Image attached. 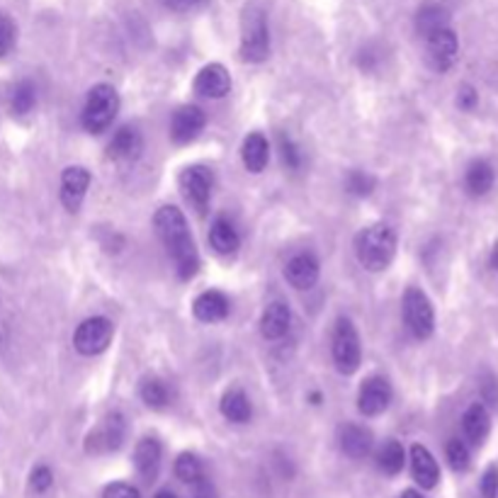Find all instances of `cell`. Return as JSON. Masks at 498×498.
Listing matches in <instances>:
<instances>
[{"label": "cell", "instance_id": "1", "mask_svg": "<svg viewBox=\"0 0 498 498\" xmlns=\"http://www.w3.org/2000/svg\"><path fill=\"white\" fill-rule=\"evenodd\" d=\"M154 226L158 239L164 241L168 256L175 263V270L182 280H190V277L198 273L199 267V256L198 249H195V241L190 236L188 222L178 207H161L154 216Z\"/></svg>", "mask_w": 498, "mask_h": 498}, {"label": "cell", "instance_id": "2", "mask_svg": "<svg viewBox=\"0 0 498 498\" xmlns=\"http://www.w3.org/2000/svg\"><path fill=\"white\" fill-rule=\"evenodd\" d=\"M355 256L362 267L379 273L389 267L396 256V233L387 224H372L355 239Z\"/></svg>", "mask_w": 498, "mask_h": 498}, {"label": "cell", "instance_id": "3", "mask_svg": "<svg viewBox=\"0 0 498 498\" xmlns=\"http://www.w3.org/2000/svg\"><path fill=\"white\" fill-rule=\"evenodd\" d=\"M120 112V95L112 86H95L90 90L86 100V107H83V114H80V122H83V130L90 131V134H103L107 127H110L114 117Z\"/></svg>", "mask_w": 498, "mask_h": 498}, {"label": "cell", "instance_id": "4", "mask_svg": "<svg viewBox=\"0 0 498 498\" xmlns=\"http://www.w3.org/2000/svg\"><path fill=\"white\" fill-rule=\"evenodd\" d=\"M270 54V30H267L266 13L250 8L243 18V35H241V59L250 63H260Z\"/></svg>", "mask_w": 498, "mask_h": 498}, {"label": "cell", "instance_id": "5", "mask_svg": "<svg viewBox=\"0 0 498 498\" xmlns=\"http://www.w3.org/2000/svg\"><path fill=\"white\" fill-rule=\"evenodd\" d=\"M360 338L358 331L352 326L348 318H338V324L333 328V360L338 372L343 375H352L355 369L360 367Z\"/></svg>", "mask_w": 498, "mask_h": 498}, {"label": "cell", "instance_id": "6", "mask_svg": "<svg viewBox=\"0 0 498 498\" xmlns=\"http://www.w3.org/2000/svg\"><path fill=\"white\" fill-rule=\"evenodd\" d=\"M404 318L406 326L416 338H430L435 331V311L433 304L418 287H409L404 294Z\"/></svg>", "mask_w": 498, "mask_h": 498}, {"label": "cell", "instance_id": "7", "mask_svg": "<svg viewBox=\"0 0 498 498\" xmlns=\"http://www.w3.org/2000/svg\"><path fill=\"white\" fill-rule=\"evenodd\" d=\"M127 435V423L120 413H110L103 421L97 423L86 438V450L90 455H105V452H114L120 450Z\"/></svg>", "mask_w": 498, "mask_h": 498}, {"label": "cell", "instance_id": "8", "mask_svg": "<svg viewBox=\"0 0 498 498\" xmlns=\"http://www.w3.org/2000/svg\"><path fill=\"white\" fill-rule=\"evenodd\" d=\"M112 335H114L112 321L103 317H93L76 328L73 345L80 355H100L112 343Z\"/></svg>", "mask_w": 498, "mask_h": 498}, {"label": "cell", "instance_id": "9", "mask_svg": "<svg viewBox=\"0 0 498 498\" xmlns=\"http://www.w3.org/2000/svg\"><path fill=\"white\" fill-rule=\"evenodd\" d=\"M428 42V61L435 71H447L457 61V52H460V42L457 35L450 27H443L438 32L426 37Z\"/></svg>", "mask_w": 498, "mask_h": 498}, {"label": "cell", "instance_id": "10", "mask_svg": "<svg viewBox=\"0 0 498 498\" xmlns=\"http://www.w3.org/2000/svg\"><path fill=\"white\" fill-rule=\"evenodd\" d=\"M88 185H90V173L83 165H71L61 175V202L69 212H78V207L86 199Z\"/></svg>", "mask_w": 498, "mask_h": 498}, {"label": "cell", "instance_id": "11", "mask_svg": "<svg viewBox=\"0 0 498 498\" xmlns=\"http://www.w3.org/2000/svg\"><path fill=\"white\" fill-rule=\"evenodd\" d=\"M392 401V387L384 377H369L362 382L360 396H358V409L365 416H379Z\"/></svg>", "mask_w": 498, "mask_h": 498}, {"label": "cell", "instance_id": "12", "mask_svg": "<svg viewBox=\"0 0 498 498\" xmlns=\"http://www.w3.org/2000/svg\"><path fill=\"white\" fill-rule=\"evenodd\" d=\"M205 112L195 107V105H185L173 114L171 122V137L175 144H188L198 137L199 131L205 130Z\"/></svg>", "mask_w": 498, "mask_h": 498}, {"label": "cell", "instance_id": "13", "mask_svg": "<svg viewBox=\"0 0 498 498\" xmlns=\"http://www.w3.org/2000/svg\"><path fill=\"white\" fill-rule=\"evenodd\" d=\"M229 90H232V76H229V71L224 69L222 63H209L195 78V93H199L202 97L219 100Z\"/></svg>", "mask_w": 498, "mask_h": 498}, {"label": "cell", "instance_id": "14", "mask_svg": "<svg viewBox=\"0 0 498 498\" xmlns=\"http://www.w3.org/2000/svg\"><path fill=\"white\" fill-rule=\"evenodd\" d=\"M181 188L185 192V198L202 212L209 205V195H212V175L205 168H199V165L188 168L181 175Z\"/></svg>", "mask_w": 498, "mask_h": 498}, {"label": "cell", "instance_id": "15", "mask_svg": "<svg viewBox=\"0 0 498 498\" xmlns=\"http://www.w3.org/2000/svg\"><path fill=\"white\" fill-rule=\"evenodd\" d=\"M290 324H292L290 307L283 301H273V304H267V309L260 317V333L267 341H280L290 331Z\"/></svg>", "mask_w": 498, "mask_h": 498}, {"label": "cell", "instance_id": "16", "mask_svg": "<svg viewBox=\"0 0 498 498\" xmlns=\"http://www.w3.org/2000/svg\"><path fill=\"white\" fill-rule=\"evenodd\" d=\"M284 277L297 290H309V287H314L318 283V260L311 253H300V256H294L287 263Z\"/></svg>", "mask_w": 498, "mask_h": 498}, {"label": "cell", "instance_id": "17", "mask_svg": "<svg viewBox=\"0 0 498 498\" xmlns=\"http://www.w3.org/2000/svg\"><path fill=\"white\" fill-rule=\"evenodd\" d=\"M161 457H164V450H161V443L156 438H144L134 450V464H137L139 477L144 481H154L158 477V469H161Z\"/></svg>", "mask_w": 498, "mask_h": 498}, {"label": "cell", "instance_id": "18", "mask_svg": "<svg viewBox=\"0 0 498 498\" xmlns=\"http://www.w3.org/2000/svg\"><path fill=\"white\" fill-rule=\"evenodd\" d=\"M411 472L413 479L421 484L423 489H435L440 481V467L435 457L430 455L423 445L411 447Z\"/></svg>", "mask_w": 498, "mask_h": 498}, {"label": "cell", "instance_id": "19", "mask_svg": "<svg viewBox=\"0 0 498 498\" xmlns=\"http://www.w3.org/2000/svg\"><path fill=\"white\" fill-rule=\"evenodd\" d=\"M372 433H369L365 426H358V423H348L343 430H341V450L345 455L352 457V460H362L372 452Z\"/></svg>", "mask_w": 498, "mask_h": 498}, {"label": "cell", "instance_id": "20", "mask_svg": "<svg viewBox=\"0 0 498 498\" xmlns=\"http://www.w3.org/2000/svg\"><path fill=\"white\" fill-rule=\"evenodd\" d=\"M141 154V134L134 127H122L107 144V156L112 161H134Z\"/></svg>", "mask_w": 498, "mask_h": 498}, {"label": "cell", "instance_id": "21", "mask_svg": "<svg viewBox=\"0 0 498 498\" xmlns=\"http://www.w3.org/2000/svg\"><path fill=\"white\" fill-rule=\"evenodd\" d=\"M494 182H496V173H494V165L489 161H472L467 173H464V188L469 195L474 198H484L491 188H494Z\"/></svg>", "mask_w": 498, "mask_h": 498}, {"label": "cell", "instance_id": "22", "mask_svg": "<svg viewBox=\"0 0 498 498\" xmlns=\"http://www.w3.org/2000/svg\"><path fill=\"white\" fill-rule=\"evenodd\" d=\"M192 311H195V317H198L199 321L215 324V321H222V318H226V314H229V300H226L222 292L209 290V292H202L198 300H195Z\"/></svg>", "mask_w": 498, "mask_h": 498}, {"label": "cell", "instance_id": "23", "mask_svg": "<svg viewBox=\"0 0 498 498\" xmlns=\"http://www.w3.org/2000/svg\"><path fill=\"white\" fill-rule=\"evenodd\" d=\"M462 428H464V435H467V440H469L472 445H481L491 430V416L489 411H486V406L484 404L469 406V409L464 411Z\"/></svg>", "mask_w": 498, "mask_h": 498}, {"label": "cell", "instance_id": "24", "mask_svg": "<svg viewBox=\"0 0 498 498\" xmlns=\"http://www.w3.org/2000/svg\"><path fill=\"white\" fill-rule=\"evenodd\" d=\"M241 158H243V165L249 168L250 173H263L267 165V158H270V147H267V139L263 134H249L243 147H241Z\"/></svg>", "mask_w": 498, "mask_h": 498}, {"label": "cell", "instance_id": "25", "mask_svg": "<svg viewBox=\"0 0 498 498\" xmlns=\"http://www.w3.org/2000/svg\"><path fill=\"white\" fill-rule=\"evenodd\" d=\"M209 241H212V246H215L216 253H222V256L236 253L241 246L239 232H236V229H233V224L226 222V219H216V222L212 224Z\"/></svg>", "mask_w": 498, "mask_h": 498}, {"label": "cell", "instance_id": "26", "mask_svg": "<svg viewBox=\"0 0 498 498\" xmlns=\"http://www.w3.org/2000/svg\"><path fill=\"white\" fill-rule=\"evenodd\" d=\"M222 413L226 421L232 423H246L250 418V401L249 396L241 389H229L222 396Z\"/></svg>", "mask_w": 498, "mask_h": 498}, {"label": "cell", "instance_id": "27", "mask_svg": "<svg viewBox=\"0 0 498 498\" xmlns=\"http://www.w3.org/2000/svg\"><path fill=\"white\" fill-rule=\"evenodd\" d=\"M406 464V452H404V445L399 443V440H387L384 445L379 447L377 452V467L382 469L384 474L389 477H394L404 469Z\"/></svg>", "mask_w": 498, "mask_h": 498}, {"label": "cell", "instance_id": "28", "mask_svg": "<svg viewBox=\"0 0 498 498\" xmlns=\"http://www.w3.org/2000/svg\"><path fill=\"white\" fill-rule=\"evenodd\" d=\"M447 27V10L440 5H423L416 15V30L421 32V37H428L433 32H438Z\"/></svg>", "mask_w": 498, "mask_h": 498}, {"label": "cell", "instance_id": "29", "mask_svg": "<svg viewBox=\"0 0 498 498\" xmlns=\"http://www.w3.org/2000/svg\"><path fill=\"white\" fill-rule=\"evenodd\" d=\"M175 477L188 484V486H195L199 481L205 479V467H202V460L192 452H182L178 460H175Z\"/></svg>", "mask_w": 498, "mask_h": 498}, {"label": "cell", "instance_id": "30", "mask_svg": "<svg viewBox=\"0 0 498 498\" xmlns=\"http://www.w3.org/2000/svg\"><path fill=\"white\" fill-rule=\"evenodd\" d=\"M37 105V88L35 83L30 80H22L15 90H13V97H10V107L15 114H30L35 110Z\"/></svg>", "mask_w": 498, "mask_h": 498}, {"label": "cell", "instance_id": "31", "mask_svg": "<svg viewBox=\"0 0 498 498\" xmlns=\"http://www.w3.org/2000/svg\"><path fill=\"white\" fill-rule=\"evenodd\" d=\"M141 399L151 409H165L168 401H171V392H168V387H165L161 379H147L141 384Z\"/></svg>", "mask_w": 498, "mask_h": 498}, {"label": "cell", "instance_id": "32", "mask_svg": "<svg viewBox=\"0 0 498 498\" xmlns=\"http://www.w3.org/2000/svg\"><path fill=\"white\" fill-rule=\"evenodd\" d=\"M375 185H377V181L365 171H350L348 173V181H345V188L355 198H367V195H372Z\"/></svg>", "mask_w": 498, "mask_h": 498}, {"label": "cell", "instance_id": "33", "mask_svg": "<svg viewBox=\"0 0 498 498\" xmlns=\"http://www.w3.org/2000/svg\"><path fill=\"white\" fill-rule=\"evenodd\" d=\"M445 452L447 462H450V467H452L455 472H464V469L469 467V450H467V445H464L462 440H450Z\"/></svg>", "mask_w": 498, "mask_h": 498}, {"label": "cell", "instance_id": "34", "mask_svg": "<svg viewBox=\"0 0 498 498\" xmlns=\"http://www.w3.org/2000/svg\"><path fill=\"white\" fill-rule=\"evenodd\" d=\"M280 156H283V164L287 168H292V171L301 168V151L290 137H280Z\"/></svg>", "mask_w": 498, "mask_h": 498}, {"label": "cell", "instance_id": "35", "mask_svg": "<svg viewBox=\"0 0 498 498\" xmlns=\"http://www.w3.org/2000/svg\"><path fill=\"white\" fill-rule=\"evenodd\" d=\"M13 44H15V25L8 15L0 13V56H5L13 49Z\"/></svg>", "mask_w": 498, "mask_h": 498}, {"label": "cell", "instance_id": "36", "mask_svg": "<svg viewBox=\"0 0 498 498\" xmlns=\"http://www.w3.org/2000/svg\"><path fill=\"white\" fill-rule=\"evenodd\" d=\"M52 484H54V474H52V469L49 467H35L32 469V477H30V486L37 491V494H44V491H49L52 489Z\"/></svg>", "mask_w": 498, "mask_h": 498}, {"label": "cell", "instance_id": "37", "mask_svg": "<svg viewBox=\"0 0 498 498\" xmlns=\"http://www.w3.org/2000/svg\"><path fill=\"white\" fill-rule=\"evenodd\" d=\"M498 494V467H489L484 477H481V496L484 498H496Z\"/></svg>", "mask_w": 498, "mask_h": 498}, {"label": "cell", "instance_id": "38", "mask_svg": "<svg viewBox=\"0 0 498 498\" xmlns=\"http://www.w3.org/2000/svg\"><path fill=\"white\" fill-rule=\"evenodd\" d=\"M103 498H141V494H139L131 484H124V481H114V484H110L107 489H105Z\"/></svg>", "mask_w": 498, "mask_h": 498}, {"label": "cell", "instance_id": "39", "mask_svg": "<svg viewBox=\"0 0 498 498\" xmlns=\"http://www.w3.org/2000/svg\"><path fill=\"white\" fill-rule=\"evenodd\" d=\"M477 103H479V95H477V90H474L472 86L460 88V93H457V107H460V110H474Z\"/></svg>", "mask_w": 498, "mask_h": 498}, {"label": "cell", "instance_id": "40", "mask_svg": "<svg viewBox=\"0 0 498 498\" xmlns=\"http://www.w3.org/2000/svg\"><path fill=\"white\" fill-rule=\"evenodd\" d=\"M209 0H165V5L173 13H195V10L205 8Z\"/></svg>", "mask_w": 498, "mask_h": 498}, {"label": "cell", "instance_id": "41", "mask_svg": "<svg viewBox=\"0 0 498 498\" xmlns=\"http://www.w3.org/2000/svg\"><path fill=\"white\" fill-rule=\"evenodd\" d=\"M481 394L486 399V404L498 406V379L496 377H486L481 382Z\"/></svg>", "mask_w": 498, "mask_h": 498}, {"label": "cell", "instance_id": "42", "mask_svg": "<svg viewBox=\"0 0 498 498\" xmlns=\"http://www.w3.org/2000/svg\"><path fill=\"white\" fill-rule=\"evenodd\" d=\"M192 498H216V494H215V489H212V484L207 479H202L199 484H195L192 486Z\"/></svg>", "mask_w": 498, "mask_h": 498}, {"label": "cell", "instance_id": "43", "mask_svg": "<svg viewBox=\"0 0 498 498\" xmlns=\"http://www.w3.org/2000/svg\"><path fill=\"white\" fill-rule=\"evenodd\" d=\"M401 498H426L421 494V491H416V489H406L404 494H401Z\"/></svg>", "mask_w": 498, "mask_h": 498}, {"label": "cell", "instance_id": "44", "mask_svg": "<svg viewBox=\"0 0 498 498\" xmlns=\"http://www.w3.org/2000/svg\"><path fill=\"white\" fill-rule=\"evenodd\" d=\"M491 267H494V270H498V243L496 246H494V250H491Z\"/></svg>", "mask_w": 498, "mask_h": 498}, {"label": "cell", "instance_id": "45", "mask_svg": "<svg viewBox=\"0 0 498 498\" xmlns=\"http://www.w3.org/2000/svg\"><path fill=\"white\" fill-rule=\"evenodd\" d=\"M156 498H178L175 496V494H171V491H158V494H156Z\"/></svg>", "mask_w": 498, "mask_h": 498}]
</instances>
